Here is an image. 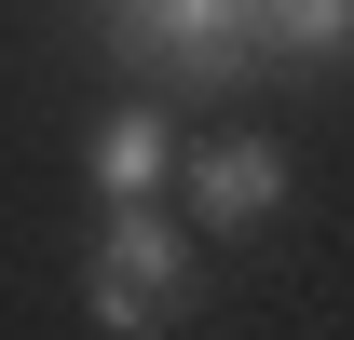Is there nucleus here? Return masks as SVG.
Masks as SVG:
<instances>
[{
    "label": "nucleus",
    "instance_id": "nucleus-1",
    "mask_svg": "<svg viewBox=\"0 0 354 340\" xmlns=\"http://www.w3.org/2000/svg\"><path fill=\"white\" fill-rule=\"evenodd\" d=\"M82 313L109 340H150L191 313V218L177 205H109L95 218V258H82Z\"/></svg>",
    "mask_w": 354,
    "mask_h": 340
},
{
    "label": "nucleus",
    "instance_id": "nucleus-2",
    "mask_svg": "<svg viewBox=\"0 0 354 340\" xmlns=\"http://www.w3.org/2000/svg\"><path fill=\"white\" fill-rule=\"evenodd\" d=\"M109 55L123 68H164V82H259V0H109Z\"/></svg>",
    "mask_w": 354,
    "mask_h": 340
},
{
    "label": "nucleus",
    "instance_id": "nucleus-3",
    "mask_svg": "<svg viewBox=\"0 0 354 340\" xmlns=\"http://www.w3.org/2000/svg\"><path fill=\"white\" fill-rule=\"evenodd\" d=\"M177 191H191L205 232H245V218L286 205V150H272V136H218V150H191V164H177Z\"/></svg>",
    "mask_w": 354,
    "mask_h": 340
},
{
    "label": "nucleus",
    "instance_id": "nucleus-4",
    "mask_svg": "<svg viewBox=\"0 0 354 340\" xmlns=\"http://www.w3.org/2000/svg\"><path fill=\"white\" fill-rule=\"evenodd\" d=\"M82 164H95V205H164L191 150H177V123H164V109H109Z\"/></svg>",
    "mask_w": 354,
    "mask_h": 340
},
{
    "label": "nucleus",
    "instance_id": "nucleus-5",
    "mask_svg": "<svg viewBox=\"0 0 354 340\" xmlns=\"http://www.w3.org/2000/svg\"><path fill=\"white\" fill-rule=\"evenodd\" d=\"M259 55L272 68H341L354 55V0H259Z\"/></svg>",
    "mask_w": 354,
    "mask_h": 340
}]
</instances>
